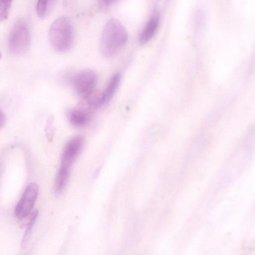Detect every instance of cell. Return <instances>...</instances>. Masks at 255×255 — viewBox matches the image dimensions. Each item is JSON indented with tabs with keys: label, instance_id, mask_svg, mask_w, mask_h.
I'll return each instance as SVG.
<instances>
[{
	"label": "cell",
	"instance_id": "obj_10",
	"mask_svg": "<svg viewBox=\"0 0 255 255\" xmlns=\"http://www.w3.org/2000/svg\"><path fill=\"white\" fill-rule=\"evenodd\" d=\"M71 168L60 166L54 184V192L56 195H60L68 182Z\"/></svg>",
	"mask_w": 255,
	"mask_h": 255
},
{
	"label": "cell",
	"instance_id": "obj_2",
	"mask_svg": "<svg viewBox=\"0 0 255 255\" xmlns=\"http://www.w3.org/2000/svg\"><path fill=\"white\" fill-rule=\"evenodd\" d=\"M49 39L52 48L58 52H65L71 48L74 43V31L68 17L60 16L54 20L49 30Z\"/></svg>",
	"mask_w": 255,
	"mask_h": 255
},
{
	"label": "cell",
	"instance_id": "obj_14",
	"mask_svg": "<svg viewBox=\"0 0 255 255\" xmlns=\"http://www.w3.org/2000/svg\"><path fill=\"white\" fill-rule=\"evenodd\" d=\"M53 118L52 116L47 119L45 127V132L46 138L49 141L52 140L54 136Z\"/></svg>",
	"mask_w": 255,
	"mask_h": 255
},
{
	"label": "cell",
	"instance_id": "obj_13",
	"mask_svg": "<svg viewBox=\"0 0 255 255\" xmlns=\"http://www.w3.org/2000/svg\"><path fill=\"white\" fill-rule=\"evenodd\" d=\"M12 1L13 0H0V20L1 21L7 18Z\"/></svg>",
	"mask_w": 255,
	"mask_h": 255
},
{
	"label": "cell",
	"instance_id": "obj_3",
	"mask_svg": "<svg viewBox=\"0 0 255 255\" xmlns=\"http://www.w3.org/2000/svg\"><path fill=\"white\" fill-rule=\"evenodd\" d=\"M30 44V34L27 23L24 19H19L12 27L8 38L9 51L15 55H21L28 49Z\"/></svg>",
	"mask_w": 255,
	"mask_h": 255
},
{
	"label": "cell",
	"instance_id": "obj_16",
	"mask_svg": "<svg viewBox=\"0 0 255 255\" xmlns=\"http://www.w3.org/2000/svg\"><path fill=\"white\" fill-rule=\"evenodd\" d=\"M0 127L1 128L4 125L6 119L5 115L2 111H0Z\"/></svg>",
	"mask_w": 255,
	"mask_h": 255
},
{
	"label": "cell",
	"instance_id": "obj_5",
	"mask_svg": "<svg viewBox=\"0 0 255 255\" xmlns=\"http://www.w3.org/2000/svg\"><path fill=\"white\" fill-rule=\"evenodd\" d=\"M98 81L95 72L91 69H84L78 72L73 78V85L76 93L81 97L95 90Z\"/></svg>",
	"mask_w": 255,
	"mask_h": 255
},
{
	"label": "cell",
	"instance_id": "obj_15",
	"mask_svg": "<svg viewBox=\"0 0 255 255\" xmlns=\"http://www.w3.org/2000/svg\"><path fill=\"white\" fill-rule=\"evenodd\" d=\"M118 0H98V4L102 8L109 7Z\"/></svg>",
	"mask_w": 255,
	"mask_h": 255
},
{
	"label": "cell",
	"instance_id": "obj_4",
	"mask_svg": "<svg viewBox=\"0 0 255 255\" xmlns=\"http://www.w3.org/2000/svg\"><path fill=\"white\" fill-rule=\"evenodd\" d=\"M38 186L35 183H31L26 187L14 209L15 216L18 220L29 214L38 197Z\"/></svg>",
	"mask_w": 255,
	"mask_h": 255
},
{
	"label": "cell",
	"instance_id": "obj_8",
	"mask_svg": "<svg viewBox=\"0 0 255 255\" xmlns=\"http://www.w3.org/2000/svg\"><path fill=\"white\" fill-rule=\"evenodd\" d=\"M121 80L120 72L114 73L109 79L104 91L101 93L102 103L104 105L108 103L113 98Z\"/></svg>",
	"mask_w": 255,
	"mask_h": 255
},
{
	"label": "cell",
	"instance_id": "obj_1",
	"mask_svg": "<svg viewBox=\"0 0 255 255\" xmlns=\"http://www.w3.org/2000/svg\"><path fill=\"white\" fill-rule=\"evenodd\" d=\"M128 33L123 24L117 19L111 18L105 24L102 32L100 49L106 58L115 56L125 46Z\"/></svg>",
	"mask_w": 255,
	"mask_h": 255
},
{
	"label": "cell",
	"instance_id": "obj_11",
	"mask_svg": "<svg viewBox=\"0 0 255 255\" xmlns=\"http://www.w3.org/2000/svg\"><path fill=\"white\" fill-rule=\"evenodd\" d=\"M56 0H37L36 10L38 16L44 19L51 12Z\"/></svg>",
	"mask_w": 255,
	"mask_h": 255
},
{
	"label": "cell",
	"instance_id": "obj_7",
	"mask_svg": "<svg viewBox=\"0 0 255 255\" xmlns=\"http://www.w3.org/2000/svg\"><path fill=\"white\" fill-rule=\"evenodd\" d=\"M159 22V15L158 12L155 10L139 35L138 40L140 44H145L153 38L157 31Z\"/></svg>",
	"mask_w": 255,
	"mask_h": 255
},
{
	"label": "cell",
	"instance_id": "obj_12",
	"mask_svg": "<svg viewBox=\"0 0 255 255\" xmlns=\"http://www.w3.org/2000/svg\"><path fill=\"white\" fill-rule=\"evenodd\" d=\"M38 214V211L37 210L34 211L33 212L29 219V221L27 223L26 228L25 229V231L21 241V247L22 248H24L26 247L27 243L29 242V240H30L32 231L35 222L37 218Z\"/></svg>",
	"mask_w": 255,
	"mask_h": 255
},
{
	"label": "cell",
	"instance_id": "obj_9",
	"mask_svg": "<svg viewBox=\"0 0 255 255\" xmlns=\"http://www.w3.org/2000/svg\"><path fill=\"white\" fill-rule=\"evenodd\" d=\"M92 115L75 107L68 113L70 123L76 127H82L86 125L90 121Z\"/></svg>",
	"mask_w": 255,
	"mask_h": 255
},
{
	"label": "cell",
	"instance_id": "obj_6",
	"mask_svg": "<svg viewBox=\"0 0 255 255\" xmlns=\"http://www.w3.org/2000/svg\"><path fill=\"white\" fill-rule=\"evenodd\" d=\"M84 142V138L81 135L71 137L64 147L60 166L71 168L82 151Z\"/></svg>",
	"mask_w": 255,
	"mask_h": 255
}]
</instances>
